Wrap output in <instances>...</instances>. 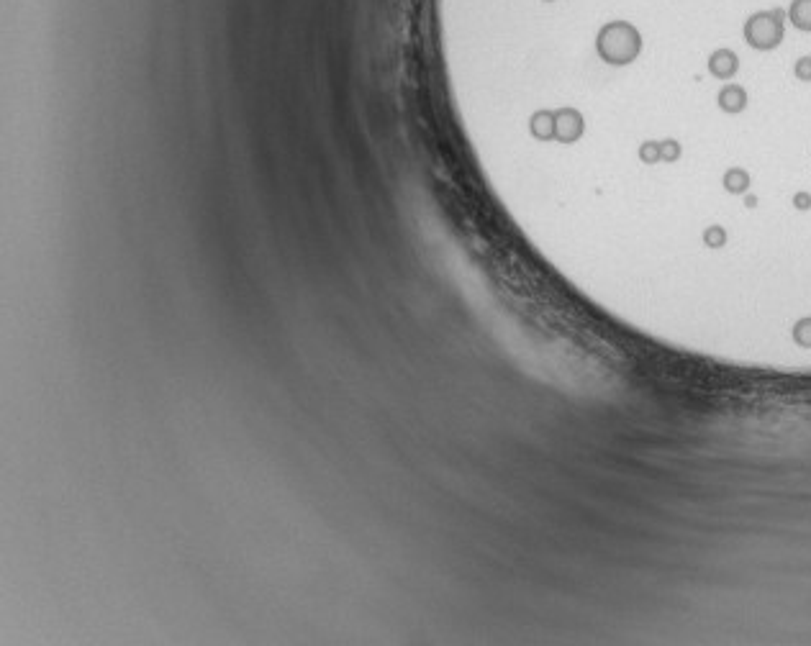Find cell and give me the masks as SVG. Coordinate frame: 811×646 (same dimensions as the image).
<instances>
[{"label": "cell", "mask_w": 811, "mask_h": 646, "mask_svg": "<svg viewBox=\"0 0 811 646\" xmlns=\"http://www.w3.org/2000/svg\"><path fill=\"white\" fill-rule=\"evenodd\" d=\"M598 49L609 62H632L634 54L640 52V36L627 24H611L601 34Z\"/></svg>", "instance_id": "6da1fadb"}]
</instances>
